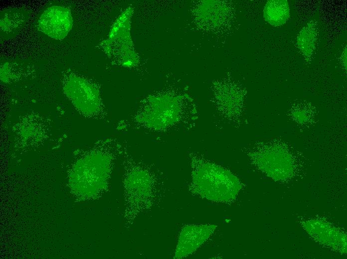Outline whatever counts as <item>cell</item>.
I'll return each mask as SVG.
<instances>
[{
  "mask_svg": "<svg viewBox=\"0 0 347 259\" xmlns=\"http://www.w3.org/2000/svg\"><path fill=\"white\" fill-rule=\"evenodd\" d=\"M122 156L124 226L130 229L139 217L153 207L157 178L150 165L136 159L129 152L126 143Z\"/></svg>",
  "mask_w": 347,
  "mask_h": 259,
  "instance_id": "obj_1",
  "label": "cell"
},
{
  "mask_svg": "<svg viewBox=\"0 0 347 259\" xmlns=\"http://www.w3.org/2000/svg\"><path fill=\"white\" fill-rule=\"evenodd\" d=\"M182 96L173 94L153 95L143 101L130 120L120 122V130L162 132L183 123L187 113Z\"/></svg>",
  "mask_w": 347,
  "mask_h": 259,
  "instance_id": "obj_2",
  "label": "cell"
},
{
  "mask_svg": "<svg viewBox=\"0 0 347 259\" xmlns=\"http://www.w3.org/2000/svg\"><path fill=\"white\" fill-rule=\"evenodd\" d=\"M191 165L189 190L192 193L210 201L223 203L232 201L240 190L238 179L223 167L193 158Z\"/></svg>",
  "mask_w": 347,
  "mask_h": 259,
  "instance_id": "obj_3",
  "label": "cell"
},
{
  "mask_svg": "<svg viewBox=\"0 0 347 259\" xmlns=\"http://www.w3.org/2000/svg\"><path fill=\"white\" fill-rule=\"evenodd\" d=\"M65 95L78 112L90 118L102 115V103L99 90L87 80L73 75L69 76L63 86Z\"/></svg>",
  "mask_w": 347,
  "mask_h": 259,
  "instance_id": "obj_4",
  "label": "cell"
},
{
  "mask_svg": "<svg viewBox=\"0 0 347 259\" xmlns=\"http://www.w3.org/2000/svg\"><path fill=\"white\" fill-rule=\"evenodd\" d=\"M250 156L257 167L274 179H286L293 173V159L288 150L280 145H262L251 152Z\"/></svg>",
  "mask_w": 347,
  "mask_h": 259,
  "instance_id": "obj_5",
  "label": "cell"
},
{
  "mask_svg": "<svg viewBox=\"0 0 347 259\" xmlns=\"http://www.w3.org/2000/svg\"><path fill=\"white\" fill-rule=\"evenodd\" d=\"M73 19L67 7L54 5L46 8L39 17L37 28L55 40L64 39L72 29Z\"/></svg>",
  "mask_w": 347,
  "mask_h": 259,
  "instance_id": "obj_6",
  "label": "cell"
},
{
  "mask_svg": "<svg viewBox=\"0 0 347 259\" xmlns=\"http://www.w3.org/2000/svg\"><path fill=\"white\" fill-rule=\"evenodd\" d=\"M214 225H187L181 230L174 252V259L185 258L194 253L213 234Z\"/></svg>",
  "mask_w": 347,
  "mask_h": 259,
  "instance_id": "obj_7",
  "label": "cell"
},
{
  "mask_svg": "<svg viewBox=\"0 0 347 259\" xmlns=\"http://www.w3.org/2000/svg\"><path fill=\"white\" fill-rule=\"evenodd\" d=\"M318 28L317 22L311 20L299 32L297 46L307 61H310L316 48Z\"/></svg>",
  "mask_w": 347,
  "mask_h": 259,
  "instance_id": "obj_8",
  "label": "cell"
},
{
  "mask_svg": "<svg viewBox=\"0 0 347 259\" xmlns=\"http://www.w3.org/2000/svg\"><path fill=\"white\" fill-rule=\"evenodd\" d=\"M264 18L270 24L278 26L285 23L290 16V8L286 0H270L266 3Z\"/></svg>",
  "mask_w": 347,
  "mask_h": 259,
  "instance_id": "obj_9",
  "label": "cell"
},
{
  "mask_svg": "<svg viewBox=\"0 0 347 259\" xmlns=\"http://www.w3.org/2000/svg\"><path fill=\"white\" fill-rule=\"evenodd\" d=\"M306 226L309 227L308 229L313 231L312 234L315 235V238L319 239L326 244L328 243V245L332 246L334 248L337 246L338 249L340 245H346L343 244V242L346 241L345 235L329 225L316 222Z\"/></svg>",
  "mask_w": 347,
  "mask_h": 259,
  "instance_id": "obj_10",
  "label": "cell"
},
{
  "mask_svg": "<svg viewBox=\"0 0 347 259\" xmlns=\"http://www.w3.org/2000/svg\"><path fill=\"white\" fill-rule=\"evenodd\" d=\"M235 88L230 87V90L225 91V96H219L221 106H224L226 114H235L240 109L242 102V94Z\"/></svg>",
  "mask_w": 347,
  "mask_h": 259,
  "instance_id": "obj_11",
  "label": "cell"
},
{
  "mask_svg": "<svg viewBox=\"0 0 347 259\" xmlns=\"http://www.w3.org/2000/svg\"><path fill=\"white\" fill-rule=\"evenodd\" d=\"M22 13L19 10H10V13H6L1 15L0 27L3 31L13 30L16 28L20 26L24 21Z\"/></svg>",
  "mask_w": 347,
  "mask_h": 259,
  "instance_id": "obj_12",
  "label": "cell"
},
{
  "mask_svg": "<svg viewBox=\"0 0 347 259\" xmlns=\"http://www.w3.org/2000/svg\"><path fill=\"white\" fill-rule=\"evenodd\" d=\"M307 114L303 110H298L294 113L295 118L300 122L305 121V119L307 118Z\"/></svg>",
  "mask_w": 347,
  "mask_h": 259,
  "instance_id": "obj_13",
  "label": "cell"
},
{
  "mask_svg": "<svg viewBox=\"0 0 347 259\" xmlns=\"http://www.w3.org/2000/svg\"><path fill=\"white\" fill-rule=\"evenodd\" d=\"M341 60L343 65L347 69V47L344 49L341 55Z\"/></svg>",
  "mask_w": 347,
  "mask_h": 259,
  "instance_id": "obj_14",
  "label": "cell"
}]
</instances>
